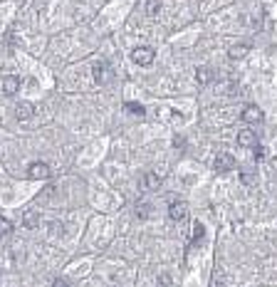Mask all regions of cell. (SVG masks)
Returning a JSON list of instances; mask_svg holds the SVG:
<instances>
[{
	"instance_id": "6da1fadb",
	"label": "cell",
	"mask_w": 277,
	"mask_h": 287,
	"mask_svg": "<svg viewBox=\"0 0 277 287\" xmlns=\"http://www.w3.org/2000/svg\"><path fill=\"white\" fill-rule=\"evenodd\" d=\"M28 176H30L33 181H45V179H50V176H52V169H50L45 161H33V164H30Z\"/></svg>"
},
{
	"instance_id": "7a4b0ae2",
	"label": "cell",
	"mask_w": 277,
	"mask_h": 287,
	"mask_svg": "<svg viewBox=\"0 0 277 287\" xmlns=\"http://www.w3.org/2000/svg\"><path fill=\"white\" fill-rule=\"evenodd\" d=\"M154 57H156V52H154V47H136L134 52H131V60L136 62V65H141V67H146V65H151L154 62Z\"/></svg>"
},
{
	"instance_id": "3957f363",
	"label": "cell",
	"mask_w": 277,
	"mask_h": 287,
	"mask_svg": "<svg viewBox=\"0 0 277 287\" xmlns=\"http://www.w3.org/2000/svg\"><path fill=\"white\" fill-rule=\"evenodd\" d=\"M262 119H265V114H262V109H257L255 104H247V107L242 109V121H245V124H262Z\"/></svg>"
},
{
	"instance_id": "277c9868",
	"label": "cell",
	"mask_w": 277,
	"mask_h": 287,
	"mask_svg": "<svg viewBox=\"0 0 277 287\" xmlns=\"http://www.w3.org/2000/svg\"><path fill=\"white\" fill-rule=\"evenodd\" d=\"M168 215H171V220H183V218L188 215V206H186V201H171V206H168Z\"/></svg>"
},
{
	"instance_id": "5b68a950",
	"label": "cell",
	"mask_w": 277,
	"mask_h": 287,
	"mask_svg": "<svg viewBox=\"0 0 277 287\" xmlns=\"http://www.w3.org/2000/svg\"><path fill=\"white\" fill-rule=\"evenodd\" d=\"M215 169L218 171H233L235 169V159L230 154H218L215 156Z\"/></svg>"
},
{
	"instance_id": "8992f818",
	"label": "cell",
	"mask_w": 277,
	"mask_h": 287,
	"mask_svg": "<svg viewBox=\"0 0 277 287\" xmlns=\"http://www.w3.org/2000/svg\"><path fill=\"white\" fill-rule=\"evenodd\" d=\"M237 144H240V146H245V149H252L255 144H257V136H255L250 129H242V131L237 134Z\"/></svg>"
},
{
	"instance_id": "52a82bcc",
	"label": "cell",
	"mask_w": 277,
	"mask_h": 287,
	"mask_svg": "<svg viewBox=\"0 0 277 287\" xmlns=\"http://www.w3.org/2000/svg\"><path fill=\"white\" fill-rule=\"evenodd\" d=\"M18 89H20V79H18V77H13V74L3 77V92H5L8 97H13Z\"/></svg>"
},
{
	"instance_id": "ba28073f",
	"label": "cell",
	"mask_w": 277,
	"mask_h": 287,
	"mask_svg": "<svg viewBox=\"0 0 277 287\" xmlns=\"http://www.w3.org/2000/svg\"><path fill=\"white\" fill-rule=\"evenodd\" d=\"M33 114H35V109H33V104H30V102H20V104L15 107V116H18L20 121L30 119Z\"/></svg>"
},
{
	"instance_id": "9c48e42d",
	"label": "cell",
	"mask_w": 277,
	"mask_h": 287,
	"mask_svg": "<svg viewBox=\"0 0 277 287\" xmlns=\"http://www.w3.org/2000/svg\"><path fill=\"white\" fill-rule=\"evenodd\" d=\"M158 183H161V179L156 174H151V171L141 176V188L144 191H154V188H158Z\"/></svg>"
},
{
	"instance_id": "30bf717a",
	"label": "cell",
	"mask_w": 277,
	"mask_h": 287,
	"mask_svg": "<svg viewBox=\"0 0 277 287\" xmlns=\"http://www.w3.org/2000/svg\"><path fill=\"white\" fill-rule=\"evenodd\" d=\"M94 79H97L99 84H104V82L109 79V67H107V62H97V65H94Z\"/></svg>"
},
{
	"instance_id": "8fae6325",
	"label": "cell",
	"mask_w": 277,
	"mask_h": 287,
	"mask_svg": "<svg viewBox=\"0 0 277 287\" xmlns=\"http://www.w3.org/2000/svg\"><path fill=\"white\" fill-rule=\"evenodd\" d=\"M124 109H126L131 116H139V119H141V116H146V107H144V104H139V102H126V104H124Z\"/></svg>"
},
{
	"instance_id": "7c38bea8",
	"label": "cell",
	"mask_w": 277,
	"mask_h": 287,
	"mask_svg": "<svg viewBox=\"0 0 277 287\" xmlns=\"http://www.w3.org/2000/svg\"><path fill=\"white\" fill-rule=\"evenodd\" d=\"M247 50H250V47H247L245 42H242V45H233V47L228 50V57H230V60H240V57L247 55Z\"/></svg>"
},
{
	"instance_id": "4fadbf2b",
	"label": "cell",
	"mask_w": 277,
	"mask_h": 287,
	"mask_svg": "<svg viewBox=\"0 0 277 287\" xmlns=\"http://www.w3.org/2000/svg\"><path fill=\"white\" fill-rule=\"evenodd\" d=\"M23 223H25V228H35V225L40 223V213H38V211H25Z\"/></svg>"
},
{
	"instance_id": "5bb4252c",
	"label": "cell",
	"mask_w": 277,
	"mask_h": 287,
	"mask_svg": "<svg viewBox=\"0 0 277 287\" xmlns=\"http://www.w3.org/2000/svg\"><path fill=\"white\" fill-rule=\"evenodd\" d=\"M10 233H13V223H10L8 218L0 215V238H8Z\"/></svg>"
},
{
	"instance_id": "9a60e30c",
	"label": "cell",
	"mask_w": 277,
	"mask_h": 287,
	"mask_svg": "<svg viewBox=\"0 0 277 287\" xmlns=\"http://www.w3.org/2000/svg\"><path fill=\"white\" fill-rule=\"evenodd\" d=\"M210 77H213V74H210V70H208V67H200V70L196 72L198 84H208V82H210Z\"/></svg>"
},
{
	"instance_id": "2e32d148",
	"label": "cell",
	"mask_w": 277,
	"mask_h": 287,
	"mask_svg": "<svg viewBox=\"0 0 277 287\" xmlns=\"http://www.w3.org/2000/svg\"><path fill=\"white\" fill-rule=\"evenodd\" d=\"M136 215H139V218H149V215H151V206H149V203L136 206Z\"/></svg>"
},
{
	"instance_id": "e0dca14e",
	"label": "cell",
	"mask_w": 277,
	"mask_h": 287,
	"mask_svg": "<svg viewBox=\"0 0 277 287\" xmlns=\"http://www.w3.org/2000/svg\"><path fill=\"white\" fill-rule=\"evenodd\" d=\"M203 235H205V228H203L200 223H196V225H193V243L203 240Z\"/></svg>"
},
{
	"instance_id": "ac0fdd59",
	"label": "cell",
	"mask_w": 277,
	"mask_h": 287,
	"mask_svg": "<svg viewBox=\"0 0 277 287\" xmlns=\"http://www.w3.org/2000/svg\"><path fill=\"white\" fill-rule=\"evenodd\" d=\"M255 151H252V156H255V161H262L265 159V146H260V144H255L252 146Z\"/></svg>"
},
{
	"instance_id": "d6986e66",
	"label": "cell",
	"mask_w": 277,
	"mask_h": 287,
	"mask_svg": "<svg viewBox=\"0 0 277 287\" xmlns=\"http://www.w3.org/2000/svg\"><path fill=\"white\" fill-rule=\"evenodd\" d=\"M161 10V3H156V0H151V3H149V15H156Z\"/></svg>"
},
{
	"instance_id": "ffe728a7",
	"label": "cell",
	"mask_w": 277,
	"mask_h": 287,
	"mask_svg": "<svg viewBox=\"0 0 277 287\" xmlns=\"http://www.w3.org/2000/svg\"><path fill=\"white\" fill-rule=\"evenodd\" d=\"M242 181H245V183H252V174L245 171V174H242Z\"/></svg>"
}]
</instances>
